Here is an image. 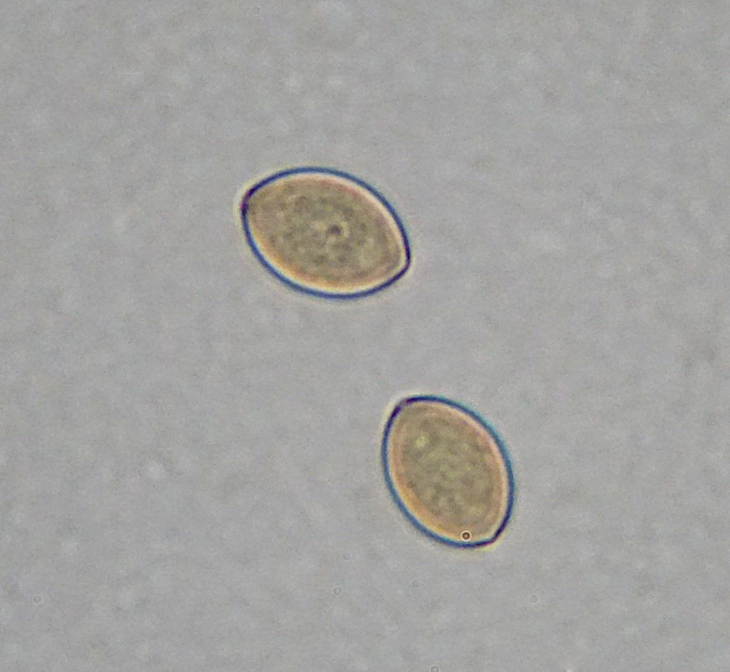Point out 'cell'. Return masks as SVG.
I'll use <instances>...</instances> for the list:
<instances>
[{
	"label": "cell",
	"instance_id": "1",
	"mask_svg": "<svg viewBox=\"0 0 730 672\" xmlns=\"http://www.w3.org/2000/svg\"><path fill=\"white\" fill-rule=\"evenodd\" d=\"M244 214L260 253L282 274L318 293L371 291L408 264L403 232L389 207L352 179L290 174L248 195Z\"/></svg>",
	"mask_w": 730,
	"mask_h": 672
}]
</instances>
